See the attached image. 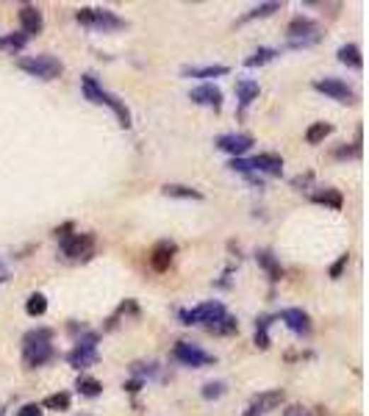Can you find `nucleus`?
Segmentation results:
<instances>
[{
  "label": "nucleus",
  "mask_w": 369,
  "mask_h": 416,
  "mask_svg": "<svg viewBox=\"0 0 369 416\" xmlns=\"http://www.w3.org/2000/svg\"><path fill=\"white\" fill-rule=\"evenodd\" d=\"M50 339H53V330H47V327L25 333V339H23V364L28 369L45 366L47 361L56 358V347L50 344Z\"/></svg>",
  "instance_id": "f257e3e1"
},
{
  "label": "nucleus",
  "mask_w": 369,
  "mask_h": 416,
  "mask_svg": "<svg viewBox=\"0 0 369 416\" xmlns=\"http://www.w3.org/2000/svg\"><path fill=\"white\" fill-rule=\"evenodd\" d=\"M17 67L23 72L34 75V78H42V81H53V78H59L64 72V64L56 56H50V53H42V56H20Z\"/></svg>",
  "instance_id": "f03ea898"
},
{
  "label": "nucleus",
  "mask_w": 369,
  "mask_h": 416,
  "mask_svg": "<svg viewBox=\"0 0 369 416\" xmlns=\"http://www.w3.org/2000/svg\"><path fill=\"white\" fill-rule=\"evenodd\" d=\"M75 20L81 26H89V28H98V31H117V28H125V20H120L114 11L108 9H81L75 14Z\"/></svg>",
  "instance_id": "7ed1b4c3"
},
{
  "label": "nucleus",
  "mask_w": 369,
  "mask_h": 416,
  "mask_svg": "<svg viewBox=\"0 0 369 416\" xmlns=\"http://www.w3.org/2000/svg\"><path fill=\"white\" fill-rule=\"evenodd\" d=\"M67 361L75 369H86V366L98 364V333H84L75 342V350L67 355Z\"/></svg>",
  "instance_id": "20e7f679"
},
{
  "label": "nucleus",
  "mask_w": 369,
  "mask_h": 416,
  "mask_svg": "<svg viewBox=\"0 0 369 416\" xmlns=\"http://www.w3.org/2000/svg\"><path fill=\"white\" fill-rule=\"evenodd\" d=\"M172 358H175L178 364H183V366H192V369H200V366L214 364V355H211V352L200 350L198 344H189V342H178V344L172 347Z\"/></svg>",
  "instance_id": "39448f33"
},
{
  "label": "nucleus",
  "mask_w": 369,
  "mask_h": 416,
  "mask_svg": "<svg viewBox=\"0 0 369 416\" xmlns=\"http://www.w3.org/2000/svg\"><path fill=\"white\" fill-rule=\"evenodd\" d=\"M220 317H225V305L220 300H208V303L195 305L192 311H181L183 325H211V322L220 320Z\"/></svg>",
  "instance_id": "423d86ee"
},
{
  "label": "nucleus",
  "mask_w": 369,
  "mask_h": 416,
  "mask_svg": "<svg viewBox=\"0 0 369 416\" xmlns=\"http://www.w3.org/2000/svg\"><path fill=\"white\" fill-rule=\"evenodd\" d=\"M62 242V253L67 258H89L95 253V233H69Z\"/></svg>",
  "instance_id": "0eeeda50"
},
{
  "label": "nucleus",
  "mask_w": 369,
  "mask_h": 416,
  "mask_svg": "<svg viewBox=\"0 0 369 416\" xmlns=\"http://www.w3.org/2000/svg\"><path fill=\"white\" fill-rule=\"evenodd\" d=\"M314 89L322 92V95L334 97L339 103H353V100H356L353 89H350L341 78H317V81H314Z\"/></svg>",
  "instance_id": "6e6552de"
},
{
  "label": "nucleus",
  "mask_w": 369,
  "mask_h": 416,
  "mask_svg": "<svg viewBox=\"0 0 369 416\" xmlns=\"http://www.w3.org/2000/svg\"><path fill=\"white\" fill-rule=\"evenodd\" d=\"M217 147L231 153L234 159H242V153H247L253 147V136L250 133H225V136H217Z\"/></svg>",
  "instance_id": "1a4fd4ad"
},
{
  "label": "nucleus",
  "mask_w": 369,
  "mask_h": 416,
  "mask_svg": "<svg viewBox=\"0 0 369 416\" xmlns=\"http://www.w3.org/2000/svg\"><path fill=\"white\" fill-rule=\"evenodd\" d=\"M280 320L286 322V327L297 336H308L311 333V317L302 311V308H283L280 311Z\"/></svg>",
  "instance_id": "9d476101"
},
{
  "label": "nucleus",
  "mask_w": 369,
  "mask_h": 416,
  "mask_svg": "<svg viewBox=\"0 0 369 416\" xmlns=\"http://www.w3.org/2000/svg\"><path fill=\"white\" fill-rule=\"evenodd\" d=\"M189 100L198 103V106H211V108H220L222 106V92L214 86V84H200L189 92Z\"/></svg>",
  "instance_id": "9b49d317"
},
{
  "label": "nucleus",
  "mask_w": 369,
  "mask_h": 416,
  "mask_svg": "<svg viewBox=\"0 0 369 416\" xmlns=\"http://www.w3.org/2000/svg\"><path fill=\"white\" fill-rule=\"evenodd\" d=\"M20 26H23V33L25 36H36L45 28V20H42V11L36 6H23L20 9Z\"/></svg>",
  "instance_id": "f8f14e48"
},
{
  "label": "nucleus",
  "mask_w": 369,
  "mask_h": 416,
  "mask_svg": "<svg viewBox=\"0 0 369 416\" xmlns=\"http://www.w3.org/2000/svg\"><path fill=\"white\" fill-rule=\"evenodd\" d=\"M175 250H178V247H175L172 242H159V244L153 247V253H150V266H153L156 272H164V269H169Z\"/></svg>",
  "instance_id": "ddd939ff"
},
{
  "label": "nucleus",
  "mask_w": 369,
  "mask_h": 416,
  "mask_svg": "<svg viewBox=\"0 0 369 416\" xmlns=\"http://www.w3.org/2000/svg\"><path fill=\"white\" fill-rule=\"evenodd\" d=\"M250 169L267 172V175H280V172H283V159L275 156V153H261V156L250 159Z\"/></svg>",
  "instance_id": "4468645a"
},
{
  "label": "nucleus",
  "mask_w": 369,
  "mask_h": 416,
  "mask_svg": "<svg viewBox=\"0 0 369 416\" xmlns=\"http://www.w3.org/2000/svg\"><path fill=\"white\" fill-rule=\"evenodd\" d=\"M183 72V78H222V75H228L231 72V67L225 64H205V67H183L181 69Z\"/></svg>",
  "instance_id": "2eb2a0df"
},
{
  "label": "nucleus",
  "mask_w": 369,
  "mask_h": 416,
  "mask_svg": "<svg viewBox=\"0 0 369 416\" xmlns=\"http://www.w3.org/2000/svg\"><path fill=\"white\" fill-rule=\"evenodd\" d=\"M101 103H106L114 114H117V120H120V125L123 128H131V111L125 108V103L120 100V97H114V95H108V92H103V100Z\"/></svg>",
  "instance_id": "dca6fc26"
},
{
  "label": "nucleus",
  "mask_w": 369,
  "mask_h": 416,
  "mask_svg": "<svg viewBox=\"0 0 369 416\" xmlns=\"http://www.w3.org/2000/svg\"><path fill=\"white\" fill-rule=\"evenodd\" d=\"M339 62L347 67H356V69H361L364 67V59H361V50H358V45H341L339 47Z\"/></svg>",
  "instance_id": "f3484780"
},
{
  "label": "nucleus",
  "mask_w": 369,
  "mask_h": 416,
  "mask_svg": "<svg viewBox=\"0 0 369 416\" xmlns=\"http://www.w3.org/2000/svg\"><path fill=\"white\" fill-rule=\"evenodd\" d=\"M236 95H239L242 108H247L259 97V84L256 81H236Z\"/></svg>",
  "instance_id": "a211bd4d"
},
{
  "label": "nucleus",
  "mask_w": 369,
  "mask_h": 416,
  "mask_svg": "<svg viewBox=\"0 0 369 416\" xmlns=\"http://www.w3.org/2000/svg\"><path fill=\"white\" fill-rule=\"evenodd\" d=\"M280 403H283V391H280V388H275V391H264V394L253 397V405H259V408H261V414L272 411V408H275V405H280Z\"/></svg>",
  "instance_id": "6ab92c4d"
},
{
  "label": "nucleus",
  "mask_w": 369,
  "mask_h": 416,
  "mask_svg": "<svg viewBox=\"0 0 369 416\" xmlns=\"http://www.w3.org/2000/svg\"><path fill=\"white\" fill-rule=\"evenodd\" d=\"M205 330L208 333H214V336H231V333H236L239 330V325H236L234 317H220V320H214L211 325H205Z\"/></svg>",
  "instance_id": "aec40b11"
},
{
  "label": "nucleus",
  "mask_w": 369,
  "mask_h": 416,
  "mask_svg": "<svg viewBox=\"0 0 369 416\" xmlns=\"http://www.w3.org/2000/svg\"><path fill=\"white\" fill-rule=\"evenodd\" d=\"M256 261H259V264H261V266L269 272V281H280L283 269H280V264L275 261V256H272L269 250H259V253H256Z\"/></svg>",
  "instance_id": "412c9836"
},
{
  "label": "nucleus",
  "mask_w": 369,
  "mask_h": 416,
  "mask_svg": "<svg viewBox=\"0 0 369 416\" xmlns=\"http://www.w3.org/2000/svg\"><path fill=\"white\" fill-rule=\"evenodd\" d=\"M331 130H334L331 123H314L311 128L305 130V142H308V145H319V142H325V139L331 136Z\"/></svg>",
  "instance_id": "4be33fe9"
},
{
  "label": "nucleus",
  "mask_w": 369,
  "mask_h": 416,
  "mask_svg": "<svg viewBox=\"0 0 369 416\" xmlns=\"http://www.w3.org/2000/svg\"><path fill=\"white\" fill-rule=\"evenodd\" d=\"M164 194L167 197H183V200H203V192L192 189V186H181V184H167Z\"/></svg>",
  "instance_id": "5701e85b"
},
{
  "label": "nucleus",
  "mask_w": 369,
  "mask_h": 416,
  "mask_svg": "<svg viewBox=\"0 0 369 416\" xmlns=\"http://www.w3.org/2000/svg\"><path fill=\"white\" fill-rule=\"evenodd\" d=\"M311 200L314 203H319V206H331V208H341V194H339V189H325V192H314L311 194Z\"/></svg>",
  "instance_id": "b1692460"
},
{
  "label": "nucleus",
  "mask_w": 369,
  "mask_h": 416,
  "mask_svg": "<svg viewBox=\"0 0 369 416\" xmlns=\"http://www.w3.org/2000/svg\"><path fill=\"white\" fill-rule=\"evenodd\" d=\"M75 388H78L84 397H98V394L103 391V383L101 381H95V378L81 375V378H78V383H75Z\"/></svg>",
  "instance_id": "393cba45"
},
{
  "label": "nucleus",
  "mask_w": 369,
  "mask_h": 416,
  "mask_svg": "<svg viewBox=\"0 0 369 416\" xmlns=\"http://www.w3.org/2000/svg\"><path fill=\"white\" fill-rule=\"evenodd\" d=\"M25 311H28L31 317H42V314L47 311V297H45L42 291H34V294L28 297V303H25Z\"/></svg>",
  "instance_id": "a878e982"
},
{
  "label": "nucleus",
  "mask_w": 369,
  "mask_h": 416,
  "mask_svg": "<svg viewBox=\"0 0 369 416\" xmlns=\"http://www.w3.org/2000/svg\"><path fill=\"white\" fill-rule=\"evenodd\" d=\"M269 325H272V317H261L256 322V347H261V350L269 347Z\"/></svg>",
  "instance_id": "bb28decb"
},
{
  "label": "nucleus",
  "mask_w": 369,
  "mask_h": 416,
  "mask_svg": "<svg viewBox=\"0 0 369 416\" xmlns=\"http://www.w3.org/2000/svg\"><path fill=\"white\" fill-rule=\"evenodd\" d=\"M81 86H84V95L89 97L92 103H101L103 100V89L98 86L95 75H84V78H81Z\"/></svg>",
  "instance_id": "cd10ccee"
},
{
  "label": "nucleus",
  "mask_w": 369,
  "mask_h": 416,
  "mask_svg": "<svg viewBox=\"0 0 369 416\" xmlns=\"http://www.w3.org/2000/svg\"><path fill=\"white\" fill-rule=\"evenodd\" d=\"M275 56H278V50H275V47H259V50H256V53H253L244 64L247 67H261V64H267V62H272Z\"/></svg>",
  "instance_id": "c85d7f7f"
},
{
  "label": "nucleus",
  "mask_w": 369,
  "mask_h": 416,
  "mask_svg": "<svg viewBox=\"0 0 369 416\" xmlns=\"http://www.w3.org/2000/svg\"><path fill=\"white\" fill-rule=\"evenodd\" d=\"M275 11H280V3H261V6H256L253 11H247V14L242 17V23L256 20V17H269V14H275Z\"/></svg>",
  "instance_id": "c756f323"
},
{
  "label": "nucleus",
  "mask_w": 369,
  "mask_h": 416,
  "mask_svg": "<svg viewBox=\"0 0 369 416\" xmlns=\"http://www.w3.org/2000/svg\"><path fill=\"white\" fill-rule=\"evenodd\" d=\"M45 408H53V411H67L69 408V394L67 391H59V394H50L45 403Z\"/></svg>",
  "instance_id": "7c9ffc66"
},
{
  "label": "nucleus",
  "mask_w": 369,
  "mask_h": 416,
  "mask_svg": "<svg viewBox=\"0 0 369 416\" xmlns=\"http://www.w3.org/2000/svg\"><path fill=\"white\" fill-rule=\"evenodd\" d=\"M222 394H225V383H220V381L203 386V397H205V400H217V397H222Z\"/></svg>",
  "instance_id": "2f4dec72"
},
{
  "label": "nucleus",
  "mask_w": 369,
  "mask_h": 416,
  "mask_svg": "<svg viewBox=\"0 0 369 416\" xmlns=\"http://www.w3.org/2000/svg\"><path fill=\"white\" fill-rule=\"evenodd\" d=\"M6 47H14V50H20V47H25V42H28V36L25 33H11V36H6V39H0Z\"/></svg>",
  "instance_id": "473e14b6"
},
{
  "label": "nucleus",
  "mask_w": 369,
  "mask_h": 416,
  "mask_svg": "<svg viewBox=\"0 0 369 416\" xmlns=\"http://www.w3.org/2000/svg\"><path fill=\"white\" fill-rule=\"evenodd\" d=\"M234 172H244V175H250L253 169H250V161L247 159H231V164H228Z\"/></svg>",
  "instance_id": "72a5a7b5"
},
{
  "label": "nucleus",
  "mask_w": 369,
  "mask_h": 416,
  "mask_svg": "<svg viewBox=\"0 0 369 416\" xmlns=\"http://www.w3.org/2000/svg\"><path fill=\"white\" fill-rule=\"evenodd\" d=\"M17 416H42V405L28 403V405H23V408H20V414H17Z\"/></svg>",
  "instance_id": "f704fd0d"
},
{
  "label": "nucleus",
  "mask_w": 369,
  "mask_h": 416,
  "mask_svg": "<svg viewBox=\"0 0 369 416\" xmlns=\"http://www.w3.org/2000/svg\"><path fill=\"white\" fill-rule=\"evenodd\" d=\"M347 253H344V256L339 258V261H336L334 266H331V278H339V275H341V269H344V266H347Z\"/></svg>",
  "instance_id": "c9c22d12"
},
{
  "label": "nucleus",
  "mask_w": 369,
  "mask_h": 416,
  "mask_svg": "<svg viewBox=\"0 0 369 416\" xmlns=\"http://www.w3.org/2000/svg\"><path fill=\"white\" fill-rule=\"evenodd\" d=\"M283 416H308V411H305L302 405H289V408L283 411Z\"/></svg>",
  "instance_id": "e433bc0d"
},
{
  "label": "nucleus",
  "mask_w": 369,
  "mask_h": 416,
  "mask_svg": "<svg viewBox=\"0 0 369 416\" xmlns=\"http://www.w3.org/2000/svg\"><path fill=\"white\" fill-rule=\"evenodd\" d=\"M308 184H311V172H308V175H297V178L292 181V186H295V189H300V186H308Z\"/></svg>",
  "instance_id": "4c0bfd02"
},
{
  "label": "nucleus",
  "mask_w": 369,
  "mask_h": 416,
  "mask_svg": "<svg viewBox=\"0 0 369 416\" xmlns=\"http://www.w3.org/2000/svg\"><path fill=\"white\" fill-rule=\"evenodd\" d=\"M242 416H264V414H261V408H259V405H253V403H250V405H247V411H244Z\"/></svg>",
  "instance_id": "58836bf2"
},
{
  "label": "nucleus",
  "mask_w": 369,
  "mask_h": 416,
  "mask_svg": "<svg viewBox=\"0 0 369 416\" xmlns=\"http://www.w3.org/2000/svg\"><path fill=\"white\" fill-rule=\"evenodd\" d=\"M142 383H144V381L139 378V381H131V383L125 386V388H128V391H139V388H142Z\"/></svg>",
  "instance_id": "ea45409f"
},
{
  "label": "nucleus",
  "mask_w": 369,
  "mask_h": 416,
  "mask_svg": "<svg viewBox=\"0 0 369 416\" xmlns=\"http://www.w3.org/2000/svg\"><path fill=\"white\" fill-rule=\"evenodd\" d=\"M6 275H8V272H6V266H3V261H0V281H6Z\"/></svg>",
  "instance_id": "a19ab883"
},
{
  "label": "nucleus",
  "mask_w": 369,
  "mask_h": 416,
  "mask_svg": "<svg viewBox=\"0 0 369 416\" xmlns=\"http://www.w3.org/2000/svg\"><path fill=\"white\" fill-rule=\"evenodd\" d=\"M0 416H3V408H0Z\"/></svg>",
  "instance_id": "79ce46f5"
}]
</instances>
